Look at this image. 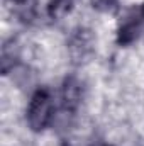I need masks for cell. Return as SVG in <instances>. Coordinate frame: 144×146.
I'll return each mask as SVG.
<instances>
[{"mask_svg":"<svg viewBox=\"0 0 144 146\" xmlns=\"http://www.w3.org/2000/svg\"><path fill=\"white\" fill-rule=\"evenodd\" d=\"M73 7V0H49L48 2V15L51 19L65 17Z\"/></svg>","mask_w":144,"mask_h":146,"instance_id":"5","label":"cell"},{"mask_svg":"<svg viewBox=\"0 0 144 146\" xmlns=\"http://www.w3.org/2000/svg\"><path fill=\"white\" fill-rule=\"evenodd\" d=\"M61 100H63V109L65 112H75L81 102V85L80 82L70 76L63 83V92H61Z\"/></svg>","mask_w":144,"mask_h":146,"instance_id":"3","label":"cell"},{"mask_svg":"<svg viewBox=\"0 0 144 146\" xmlns=\"http://www.w3.org/2000/svg\"><path fill=\"white\" fill-rule=\"evenodd\" d=\"M54 117V100L48 87H39L32 94L26 110V119L34 133H42Z\"/></svg>","mask_w":144,"mask_h":146,"instance_id":"1","label":"cell"},{"mask_svg":"<svg viewBox=\"0 0 144 146\" xmlns=\"http://www.w3.org/2000/svg\"><path fill=\"white\" fill-rule=\"evenodd\" d=\"M144 31V17L141 9H129L117 26V44L129 46L137 41Z\"/></svg>","mask_w":144,"mask_h":146,"instance_id":"2","label":"cell"},{"mask_svg":"<svg viewBox=\"0 0 144 146\" xmlns=\"http://www.w3.org/2000/svg\"><path fill=\"white\" fill-rule=\"evenodd\" d=\"M5 3L20 21H31L36 14V0H5Z\"/></svg>","mask_w":144,"mask_h":146,"instance_id":"4","label":"cell"},{"mask_svg":"<svg viewBox=\"0 0 144 146\" xmlns=\"http://www.w3.org/2000/svg\"><path fill=\"white\" fill-rule=\"evenodd\" d=\"M141 14H143V17H144V2H143V5H141Z\"/></svg>","mask_w":144,"mask_h":146,"instance_id":"7","label":"cell"},{"mask_svg":"<svg viewBox=\"0 0 144 146\" xmlns=\"http://www.w3.org/2000/svg\"><path fill=\"white\" fill-rule=\"evenodd\" d=\"M92 5L98 12L105 14H114L119 10V0H92Z\"/></svg>","mask_w":144,"mask_h":146,"instance_id":"6","label":"cell"}]
</instances>
